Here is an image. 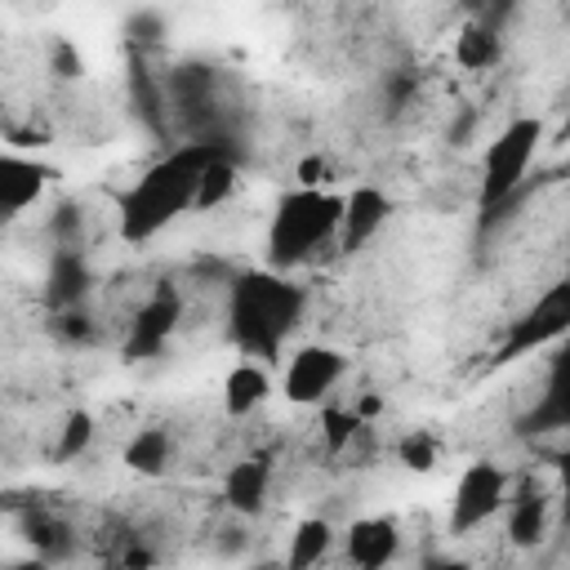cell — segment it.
I'll return each mask as SVG.
<instances>
[{"label": "cell", "instance_id": "obj_1", "mask_svg": "<svg viewBox=\"0 0 570 570\" xmlns=\"http://www.w3.org/2000/svg\"><path fill=\"white\" fill-rule=\"evenodd\" d=\"M307 312L303 285H294L285 272L263 267V272H240L227 289V330L236 347L254 361L281 356L285 338Z\"/></svg>", "mask_w": 570, "mask_h": 570}, {"label": "cell", "instance_id": "obj_2", "mask_svg": "<svg viewBox=\"0 0 570 570\" xmlns=\"http://www.w3.org/2000/svg\"><path fill=\"white\" fill-rule=\"evenodd\" d=\"M209 151H218L214 142H191L156 165L142 169V178H134L120 196V240L142 245L151 236H160L178 214L191 209V187H196V169L209 160Z\"/></svg>", "mask_w": 570, "mask_h": 570}, {"label": "cell", "instance_id": "obj_3", "mask_svg": "<svg viewBox=\"0 0 570 570\" xmlns=\"http://www.w3.org/2000/svg\"><path fill=\"white\" fill-rule=\"evenodd\" d=\"M343 196L330 187H294L281 196L272 223H267V267L289 272L307 263L321 245L338 240Z\"/></svg>", "mask_w": 570, "mask_h": 570}, {"label": "cell", "instance_id": "obj_4", "mask_svg": "<svg viewBox=\"0 0 570 570\" xmlns=\"http://www.w3.org/2000/svg\"><path fill=\"white\" fill-rule=\"evenodd\" d=\"M543 147V120L539 116H512L481 151V187L476 200L485 214L503 209L530 178V165Z\"/></svg>", "mask_w": 570, "mask_h": 570}, {"label": "cell", "instance_id": "obj_5", "mask_svg": "<svg viewBox=\"0 0 570 570\" xmlns=\"http://www.w3.org/2000/svg\"><path fill=\"white\" fill-rule=\"evenodd\" d=\"M508 499V468L494 459H476L459 472L454 481V499H450V534H472L485 521L499 517Z\"/></svg>", "mask_w": 570, "mask_h": 570}, {"label": "cell", "instance_id": "obj_6", "mask_svg": "<svg viewBox=\"0 0 570 570\" xmlns=\"http://www.w3.org/2000/svg\"><path fill=\"white\" fill-rule=\"evenodd\" d=\"M347 374V356L325 343H303L281 370V392L289 405H321Z\"/></svg>", "mask_w": 570, "mask_h": 570}, {"label": "cell", "instance_id": "obj_7", "mask_svg": "<svg viewBox=\"0 0 570 570\" xmlns=\"http://www.w3.org/2000/svg\"><path fill=\"white\" fill-rule=\"evenodd\" d=\"M566 325H570V285H566V281H557V285H548V294H543V298H534V307H530L521 321H512V325H508V338H503V347H499V356H494V361L530 356V352H539V347L557 343V338L566 334Z\"/></svg>", "mask_w": 570, "mask_h": 570}, {"label": "cell", "instance_id": "obj_8", "mask_svg": "<svg viewBox=\"0 0 570 570\" xmlns=\"http://www.w3.org/2000/svg\"><path fill=\"white\" fill-rule=\"evenodd\" d=\"M387 214H392V200H387L383 187L361 183V187L343 191V218H338V240L334 245L343 254H356L361 245H370L379 236V227L387 223Z\"/></svg>", "mask_w": 570, "mask_h": 570}, {"label": "cell", "instance_id": "obj_9", "mask_svg": "<svg viewBox=\"0 0 570 570\" xmlns=\"http://www.w3.org/2000/svg\"><path fill=\"white\" fill-rule=\"evenodd\" d=\"M45 183H49V169L40 160L18 156V151H0V223L27 214L45 196Z\"/></svg>", "mask_w": 570, "mask_h": 570}, {"label": "cell", "instance_id": "obj_10", "mask_svg": "<svg viewBox=\"0 0 570 570\" xmlns=\"http://www.w3.org/2000/svg\"><path fill=\"white\" fill-rule=\"evenodd\" d=\"M178 316H183V298L174 289H156L138 312H134V325H129V356H142V352H160L169 343V334L178 330Z\"/></svg>", "mask_w": 570, "mask_h": 570}, {"label": "cell", "instance_id": "obj_11", "mask_svg": "<svg viewBox=\"0 0 570 570\" xmlns=\"http://www.w3.org/2000/svg\"><path fill=\"white\" fill-rule=\"evenodd\" d=\"M343 548H347V561L361 566V570H379L396 557L401 548V530L392 517H356L343 534Z\"/></svg>", "mask_w": 570, "mask_h": 570}, {"label": "cell", "instance_id": "obj_12", "mask_svg": "<svg viewBox=\"0 0 570 570\" xmlns=\"http://www.w3.org/2000/svg\"><path fill=\"white\" fill-rule=\"evenodd\" d=\"M267 490H272V463H267V459H240V463H232L227 476H223V499H227V508L240 512V517L263 512Z\"/></svg>", "mask_w": 570, "mask_h": 570}, {"label": "cell", "instance_id": "obj_13", "mask_svg": "<svg viewBox=\"0 0 570 570\" xmlns=\"http://www.w3.org/2000/svg\"><path fill=\"white\" fill-rule=\"evenodd\" d=\"M267 392H272L267 365L254 361V356H245V361H236V365L227 370V379H223V410H227L232 419H245V414H254V410L267 401Z\"/></svg>", "mask_w": 570, "mask_h": 570}, {"label": "cell", "instance_id": "obj_14", "mask_svg": "<svg viewBox=\"0 0 570 570\" xmlns=\"http://www.w3.org/2000/svg\"><path fill=\"white\" fill-rule=\"evenodd\" d=\"M503 530L517 548H534L543 534H548V499L543 494H508L503 499Z\"/></svg>", "mask_w": 570, "mask_h": 570}, {"label": "cell", "instance_id": "obj_15", "mask_svg": "<svg viewBox=\"0 0 570 570\" xmlns=\"http://www.w3.org/2000/svg\"><path fill=\"white\" fill-rule=\"evenodd\" d=\"M236 160L227 151H209V160L196 169V187H191V209H214L236 191Z\"/></svg>", "mask_w": 570, "mask_h": 570}, {"label": "cell", "instance_id": "obj_16", "mask_svg": "<svg viewBox=\"0 0 570 570\" xmlns=\"http://www.w3.org/2000/svg\"><path fill=\"white\" fill-rule=\"evenodd\" d=\"M330 548H334V525H330L325 517H303V521L294 525V534H289L285 566H289V570H307V566H316L321 557H330Z\"/></svg>", "mask_w": 570, "mask_h": 570}, {"label": "cell", "instance_id": "obj_17", "mask_svg": "<svg viewBox=\"0 0 570 570\" xmlns=\"http://www.w3.org/2000/svg\"><path fill=\"white\" fill-rule=\"evenodd\" d=\"M125 463L142 476H160L174 463V436L165 428H138L125 445Z\"/></svg>", "mask_w": 570, "mask_h": 570}, {"label": "cell", "instance_id": "obj_18", "mask_svg": "<svg viewBox=\"0 0 570 570\" xmlns=\"http://www.w3.org/2000/svg\"><path fill=\"white\" fill-rule=\"evenodd\" d=\"M361 410H338V405H325L321 410V441L330 454H343L356 436H361Z\"/></svg>", "mask_w": 570, "mask_h": 570}, {"label": "cell", "instance_id": "obj_19", "mask_svg": "<svg viewBox=\"0 0 570 570\" xmlns=\"http://www.w3.org/2000/svg\"><path fill=\"white\" fill-rule=\"evenodd\" d=\"M396 459H401L410 472H432L436 459H441V445H436V436H432L428 428H410V432H401V441H396Z\"/></svg>", "mask_w": 570, "mask_h": 570}, {"label": "cell", "instance_id": "obj_20", "mask_svg": "<svg viewBox=\"0 0 570 570\" xmlns=\"http://www.w3.org/2000/svg\"><path fill=\"white\" fill-rule=\"evenodd\" d=\"M454 49H459V62H463L468 71H481V67H490V62L499 58V40H494V31H485V27H463Z\"/></svg>", "mask_w": 570, "mask_h": 570}, {"label": "cell", "instance_id": "obj_21", "mask_svg": "<svg viewBox=\"0 0 570 570\" xmlns=\"http://www.w3.org/2000/svg\"><path fill=\"white\" fill-rule=\"evenodd\" d=\"M89 441H94V419H89L85 410H71V414L62 419V428H58L53 459H58V463H67V459L85 454V450H89Z\"/></svg>", "mask_w": 570, "mask_h": 570}, {"label": "cell", "instance_id": "obj_22", "mask_svg": "<svg viewBox=\"0 0 570 570\" xmlns=\"http://www.w3.org/2000/svg\"><path fill=\"white\" fill-rule=\"evenodd\" d=\"M53 76H80V53L71 40H53Z\"/></svg>", "mask_w": 570, "mask_h": 570}, {"label": "cell", "instance_id": "obj_23", "mask_svg": "<svg viewBox=\"0 0 570 570\" xmlns=\"http://www.w3.org/2000/svg\"><path fill=\"white\" fill-rule=\"evenodd\" d=\"M325 183H330V165L321 156L298 160V187H325Z\"/></svg>", "mask_w": 570, "mask_h": 570}]
</instances>
